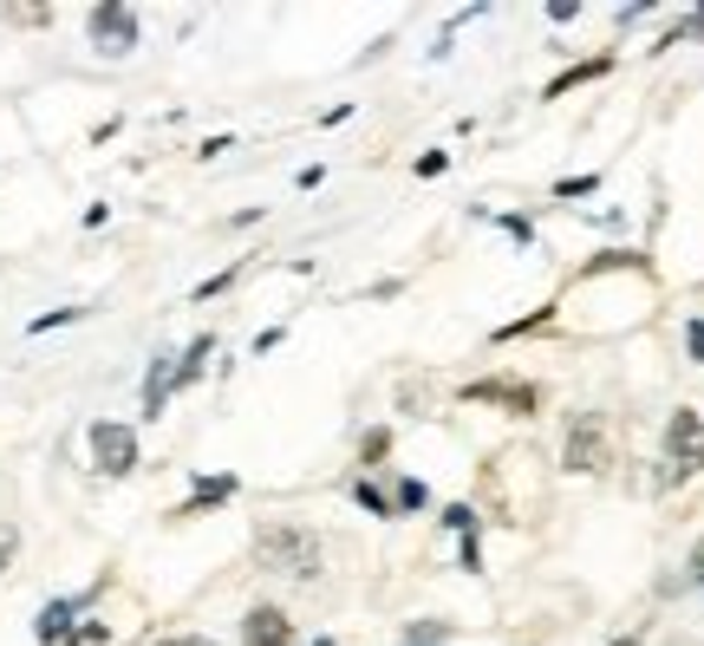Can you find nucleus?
Masks as SVG:
<instances>
[{
    "label": "nucleus",
    "instance_id": "nucleus-1",
    "mask_svg": "<svg viewBox=\"0 0 704 646\" xmlns=\"http://www.w3.org/2000/svg\"><path fill=\"white\" fill-rule=\"evenodd\" d=\"M255 562L268 574H294V581H320V569H327L320 536L307 522H262L255 529Z\"/></svg>",
    "mask_w": 704,
    "mask_h": 646
},
{
    "label": "nucleus",
    "instance_id": "nucleus-2",
    "mask_svg": "<svg viewBox=\"0 0 704 646\" xmlns=\"http://www.w3.org/2000/svg\"><path fill=\"white\" fill-rule=\"evenodd\" d=\"M607 457H614V437H607V419H594V412H580L574 425H567V444H562V464L574 477H594V470H607Z\"/></svg>",
    "mask_w": 704,
    "mask_h": 646
},
{
    "label": "nucleus",
    "instance_id": "nucleus-3",
    "mask_svg": "<svg viewBox=\"0 0 704 646\" xmlns=\"http://www.w3.org/2000/svg\"><path fill=\"white\" fill-rule=\"evenodd\" d=\"M92 457H98V470H105V477H131V470L143 464L138 431L118 425V419H98V425H92Z\"/></svg>",
    "mask_w": 704,
    "mask_h": 646
},
{
    "label": "nucleus",
    "instance_id": "nucleus-4",
    "mask_svg": "<svg viewBox=\"0 0 704 646\" xmlns=\"http://www.w3.org/2000/svg\"><path fill=\"white\" fill-rule=\"evenodd\" d=\"M85 27H92V46H98L105 60H118V53H131V46H138V13H131V7H118V0H98V7L85 13Z\"/></svg>",
    "mask_w": 704,
    "mask_h": 646
},
{
    "label": "nucleus",
    "instance_id": "nucleus-5",
    "mask_svg": "<svg viewBox=\"0 0 704 646\" xmlns=\"http://www.w3.org/2000/svg\"><path fill=\"white\" fill-rule=\"evenodd\" d=\"M665 457H672V477L704 470V419L692 405H679V412L665 419Z\"/></svg>",
    "mask_w": 704,
    "mask_h": 646
},
{
    "label": "nucleus",
    "instance_id": "nucleus-6",
    "mask_svg": "<svg viewBox=\"0 0 704 646\" xmlns=\"http://www.w3.org/2000/svg\"><path fill=\"white\" fill-rule=\"evenodd\" d=\"M463 399L470 405H502L509 419H535L542 412V392L522 385V379H477V385H463Z\"/></svg>",
    "mask_w": 704,
    "mask_h": 646
},
{
    "label": "nucleus",
    "instance_id": "nucleus-7",
    "mask_svg": "<svg viewBox=\"0 0 704 646\" xmlns=\"http://www.w3.org/2000/svg\"><path fill=\"white\" fill-rule=\"evenodd\" d=\"M242 646H294V621H287L281 607H248L242 614Z\"/></svg>",
    "mask_w": 704,
    "mask_h": 646
},
{
    "label": "nucleus",
    "instance_id": "nucleus-8",
    "mask_svg": "<svg viewBox=\"0 0 704 646\" xmlns=\"http://www.w3.org/2000/svg\"><path fill=\"white\" fill-rule=\"evenodd\" d=\"M170 379H177V353H157L150 372H143V419H163L170 405Z\"/></svg>",
    "mask_w": 704,
    "mask_h": 646
},
{
    "label": "nucleus",
    "instance_id": "nucleus-9",
    "mask_svg": "<svg viewBox=\"0 0 704 646\" xmlns=\"http://www.w3.org/2000/svg\"><path fill=\"white\" fill-rule=\"evenodd\" d=\"M78 607H85V601H53V607H46V614L33 621L40 646H60V640H66V634H72V614H78Z\"/></svg>",
    "mask_w": 704,
    "mask_h": 646
},
{
    "label": "nucleus",
    "instance_id": "nucleus-10",
    "mask_svg": "<svg viewBox=\"0 0 704 646\" xmlns=\"http://www.w3.org/2000/svg\"><path fill=\"white\" fill-rule=\"evenodd\" d=\"M210 353H215V340H210V333H196V340L177 353V379H170V392H177V385H196V379H203V359H210Z\"/></svg>",
    "mask_w": 704,
    "mask_h": 646
},
{
    "label": "nucleus",
    "instance_id": "nucleus-11",
    "mask_svg": "<svg viewBox=\"0 0 704 646\" xmlns=\"http://www.w3.org/2000/svg\"><path fill=\"white\" fill-rule=\"evenodd\" d=\"M235 490H242V484H235V477H203V484H196V490H190V502H183V509H177V516H203V509H210V502H228V497H235Z\"/></svg>",
    "mask_w": 704,
    "mask_h": 646
},
{
    "label": "nucleus",
    "instance_id": "nucleus-12",
    "mask_svg": "<svg viewBox=\"0 0 704 646\" xmlns=\"http://www.w3.org/2000/svg\"><path fill=\"white\" fill-rule=\"evenodd\" d=\"M614 66V60H587V66H574V72H562V78H548V92L542 98H562V92H574V85H587V78H600V72Z\"/></svg>",
    "mask_w": 704,
    "mask_h": 646
},
{
    "label": "nucleus",
    "instance_id": "nucleus-13",
    "mask_svg": "<svg viewBox=\"0 0 704 646\" xmlns=\"http://www.w3.org/2000/svg\"><path fill=\"white\" fill-rule=\"evenodd\" d=\"M444 634H450L444 621H418V627L405 634V646H437V640H444Z\"/></svg>",
    "mask_w": 704,
    "mask_h": 646
},
{
    "label": "nucleus",
    "instance_id": "nucleus-14",
    "mask_svg": "<svg viewBox=\"0 0 704 646\" xmlns=\"http://www.w3.org/2000/svg\"><path fill=\"white\" fill-rule=\"evenodd\" d=\"M385 451H392V431H365V444H359V457H365V464H378Z\"/></svg>",
    "mask_w": 704,
    "mask_h": 646
},
{
    "label": "nucleus",
    "instance_id": "nucleus-15",
    "mask_svg": "<svg viewBox=\"0 0 704 646\" xmlns=\"http://www.w3.org/2000/svg\"><path fill=\"white\" fill-rule=\"evenodd\" d=\"M13 555H20V529H13V522H0V574H7Z\"/></svg>",
    "mask_w": 704,
    "mask_h": 646
},
{
    "label": "nucleus",
    "instance_id": "nucleus-16",
    "mask_svg": "<svg viewBox=\"0 0 704 646\" xmlns=\"http://www.w3.org/2000/svg\"><path fill=\"white\" fill-rule=\"evenodd\" d=\"M66 320H78V307H53V314H40V320H33V333H53V327H66Z\"/></svg>",
    "mask_w": 704,
    "mask_h": 646
},
{
    "label": "nucleus",
    "instance_id": "nucleus-17",
    "mask_svg": "<svg viewBox=\"0 0 704 646\" xmlns=\"http://www.w3.org/2000/svg\"><path fill=\"white\" fill-rule=\"evenodd\" d=\"M352 497L365 502V509H372V516H392V502L378 497V490H372V484H352Z\"/></svg>",
    "mask_w": 704,
    "mask_h": 646
},
{
    "label": "nucleus",
    "instance_id": "nucleus-18",
    "mask_svg": "<svg viewBox=\"0 0 704 646\" xmlns=\"http://www.w3.org/2000/svg\"><path fill=\"white\" fill-rule=\"evenodd\" d=\"M685 574H692V587L704 594V536H698V549H692V562H685Z\"/></svg>",
    "mask_w": 704,
    "mask_h": 646
},
{
    "label": "nucleus",
    "instance_id": "nucleus-19",
    "mask_svg": "<svg viewBox=\"0 0 704 646\" xmlns=\"http://www.w3.org/2000/svg\"><path fill=\"white\" fill-rule=\"evenodd\" d=\"M594 190V177H567V183H555V197H587Z\"/></svg>",
    "mask_w": 704,
    "mask_h": 646
},
{
    "label": "nucleus",
    "instance_id": "nucleus-20",
    "mask_svg": "<svg viewBox=\"0 0 704 646\" xmlns=\"http://www.w3.org/2000/svg\"><path fill=\"white\" fill-rule=\"evenodd\" d=\"M444 163H450V157H444V150H424V157H418V177H437V170H444Z\"/></svg>",
    "mask_w": 704,
    "mask_h": 646
},
{
    "label": "nucleus",
    "instance_id": "nucleus-21",
    "mask_svg": "<svg viewBox=\"0 0 704 646\" xmlns=\"http://www.w3.org/2000/svg\"><path fill=\"white\" fill-rule=\"evenodd\" d=\"M685 347H692V359H704V320H692V333H685Z\"/></svg>",
    "mask_w": 704,
    "mask_h": 646
},
{
    "label": "nucleus",
    "instance_id": "nucleus-22",
    "mask_svg": "<svg viewBox=\"0 0 704 646\" xmlns=\"http://www.w3.org/2000/svg\"><path fill=\"white\" fill-rule=\"evenodd\" d=\"M157 646H215V640H203V634H170V640H157Z\"/></svg>",
    "mask_w": 704,
    "mask_h": 646
},
{
    "label": "nucleus",
    "instance_id": "nucleus-23",
    "mask_svg": "<svg viewBox=\"0 0 704 646\" xmlns=\"http://www.w3.org/2000/svg\"><path fill=\"white\" fill-rule=\"evenodd\" d=\"M614 646H639V634H627V640H614Z\"/></svg>",
    "mask_w": 704,
    "mask_h": 646
},
{
    "label": "nucleus",
    "instance_id": "nucleus-24",
    "mask_svg": "<svg viewBox=\"0 0 704 646\" xmlns=\"http://www.w3.org/2000/svg\"><path fill=\"white\" fill-rule=\"evenodd\" d=\"M320 646H333V640H320Z\"/></svg>",
    "mask_w": 704,
    "mask_h": 646
}]
</instances>
